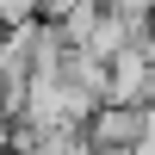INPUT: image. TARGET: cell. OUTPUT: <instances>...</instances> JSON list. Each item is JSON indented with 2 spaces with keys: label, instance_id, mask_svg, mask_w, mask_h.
Listing matches in <instances>:
<instances>
[{
  "label": "cell",
  "instance_id": "cell-1",
  "mask_svg": "<svg viewBox=\"0 0 155 155\" xmlns=\"http://www.w3.org/2000/svg\"><path fill=\"white\" fill-rule=\"evenodd\" d=\"M149 99H155V68L143 44H130L106 62V106H149Z\"/></svg>",
  "mask_w": 155,
  "mask_h": 155
},
{
  "label": "cell",
  "instance_id": "cell-2",
  "mask_svg": "<svg viewBox=\"0 0 155 155\" xmlns=\"http://www.w3.org/2000/svg\"><path fill=\"white\" fill-rule=\"evenodd\" d=\"M31 19H44V0H0V31L6 25H31Z\"/></svg>",
  "mask_w": 155,
  "mask_h": 155
}]
</instances>
